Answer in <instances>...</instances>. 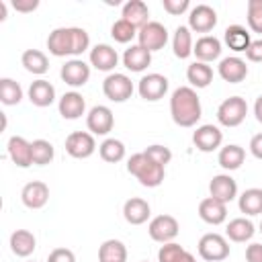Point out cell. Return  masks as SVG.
<instances>
[{
	"label": "cell",
	"instance_id": "8d00e7d4",
	"mask_svg": "<svg viewBox=\"0 0 262 262\" xmlns=\"http://www.w3.org/2000/svg\"><path fill=\"white\" fill-rule=\"evenodd\" d=\"M0 100L6 106L18 104L23 100V88L18 82H14L12 78H2L0 80Z\"/></svg>",
	"mask_w": 262,
	"mask_h": 262
},
{
	"label": "cell",
	"instance_id": "ac0fdd59",
	"mask_svg": "<svg viewBox=\"0 0 262 262\" xmlns=\"http://www.w3.org/2000/svg\"><path fill=\"white\" fill-rule=\"evenodd\" d=\"M199 217L209 225H221L227 219V205L213 196H207L199 203Z\"/></svg>",
	"mask_w": 262,
	"mask_h": 262
},
{
	"label": "cell",
	"instance_id": "f1b7e54d",
	"mask_svg": "<svg viewBox=\"0 0 262 262\" xmlns=\"http://www.w3.org/2000/svg\"><path fill=\"white\" fill-rule=\"evenodd\" d=\"M246 160V151L242 145H235V143H229L225 147L219 149V156H217V162L223 170L231 172V170H237Z\"/></svg>",
	"mask_w": 262,
	"mask_h": 262
},
{
	"label": "cell",
	"instance_id": "681fc988",
	"mask_svg": "<svg viewBox=\"0 0 262 262\" xmlns=\"http://www.w3.org/2000/svg\"><path fill=\"white\" fill-rule=\"evenodd\" d=\"M254 115H256V119H258V123H262V94L256 98V102H254Z\"/></svg>",
	"mask_w": 262,
	"mask_h": 262
},
{
	"label": "cell",
	"instance_id": "4fadbf2b",
	"mask_svg": "<svg viewBox=\"0 0 262 262\" xmlns=\"http://www.w3.org/2000/svg\"><path fill=\"white\" fill-rule=\"evenodd\" d=\"M61 80L72 86V88H80L84 86L88 80H90V66L84 61V59H68L63 66H61V72H59Z\"/></svg>",
	"mask_w": 262,
	"mask_h": 262
},
{
	"label": "cell",
	"instance_id": "816d5d0a",
	"mask_svg": "<svg viewBox=\"0 0 262 262\" xmlns=\"http://www.w3.org/2000/svg\"><path fill=\"white\" fill-rule=\"evenodd\" d=\"M6 18V2H0V20Z\"/></svg>",
	"mask_w": 262,
	"mask_h": 262
},
{
	"label": "cell",
	"instance_id": "60d3db41",
	"mask_svg": "<svg viewBox=\"0 0 262 262\" xmlns=\"http://www.w3.org/2000/svg\"><path fill=\"white\" fill-rule=\"evenodd\" d=\"M248 25L254 33H262V0H248Z\"/></svg>",
	"mask_w": 262,
	"mask_h": 262
},
{
	"label": "cell",
	"instance_id": "836d02e7",
	"mask_svg": "<svg viewBox=\"0 0 262 262\" xmlns=\"http://www.w3.org/2000/svg\"><path fill=\"white\" fill-rule=\"evenodd\" d=\"M186 80L190 82V86L194 88H207L211 82H213V70L209 63H203V61H194L188 66L186 70Z\"/></svg>",
	"mask_w": 262,
	"mask_h": 262
},
{
	"label": "cell",
	"instance_id": "e0dca14e",
	"mask_svg": "<svg viewBox=\"0 0 262 262\" xmlns=\"http://www.w3.org/2000/svg\"><path fill=\"white\" fill-rule=\"evenodd\" d=\"M219 76L229 82V84H239L246 80L248 76V66L242 57L237 55H231V57H223L219 61Z\"/></svg>",
	"mask_w": 262,
	"mask_h": 262
},
{
	"label": "cell",
	"instance_id": "f546056e",
	"mask_svg": "<svg viewBox=\"0 0 262 262\" xmlns=\"http://www.w3.org/2000/svg\"><path fill=\"white\" fill-rule=\"evenodd\" d=\"M225 233H227V237H229L231 242L244 244V242L252 239V235L256 233V229H254V223H252L250 219H246V217H235V219H231V221L227 223Z\"/></svg>",
	"mask_w": 262,
	"mask_h": 262
},
{
	"label": "cell",
	"instance_id": "52a82bcc",
	"mask_svg": "<svg viewBox=\"0 0 262 262\" xmlns=\"http://www.w3.org/2000/svg\"><path fill=\"white\" fill-rule=\"evenodd\" d=\"M137 41H139L137 45H141L149 53L160 51L168 43V29L158 20H149L145 27H141L137 31Z\"/></svg>",
	"mask_w": 262,
	"mask_h": 262
},
{
	"label": "cell",
	"instance_id": "cb8c5ba5",
	"mask_svg": "<svg viewBox=\"0 0 262 262\" xmlns=\"http://www.w3.org/2000/svg\"><path fill=\"white\" fill-rule=\"evenodd\" d=\"M121 18L131 23L137 31L141 27H145L149 23V8L143 0H129L123 4V12H121Z\"/></svg>",
	"mask_w": 262,
	"mask_h": 262
},
{
	"label": "cell",
	"instance_id": "d4e9b609",
	"mask_svg": "<svg viewBox=\"0 0 262 262\" xmlns=\"http://www.w3.org/2000/svg\"><path fill=\"white\" fill-rule=\"evenodd\" d=\"M29 100L35 106H41V108L53 104V100H55V88H53V84L47 82V80H43V78L31 82V86H29Z\"/></svg>",
	"mask_w": 262,
	"mask_h": 262
},
{
	"label": "cell",
	"instance_id": "d590c367",
	"mask_svg": "<svg viewBox=\"0 0 262 262\" xmlns=\"http://www.w3.org/2000/svg\"><path fill=\"white\" fill-rule=\"evenodd\" d=\"M98 154L104 162L108 164H117L125 158V143L121 139H115V137H108L104 139L100 145H98Z\"/></svg>",
	"mask_w": 262,
	"mask_h": 262
},
{
	"label": "cell",
	"instance_id": "d6a6232c",
	"mask_svg": "<svg viewBox=\"0 0 262 262\" xmlns=\"http://www.w3.org/2000/svg\"><path fill=\"white\" fill-rule=\"evenodd\" d=\"M98 262H127V248L121 239H106L98 248Z\"/></svg>",
	"mask_w": 262,
	"mask_h": 262
},
{
	"label": "cell",
	"instance_id": "7bdbcfd3",
	"mask_svg": "<svg viewBox=\"0 0 262 262\" xmlns=\"http://www.w3.org/2000/svg\"><path fill=\"white\" fill-rule=\"evenodd\" d=\"M162 6H164V10L168 14L180 16V14H184L190 8V2L188 0H162Z\"/></svg>",
	"mask_w": 262,
	"mask_h": 262
},
{
	"label": "cell",
	"instance_id": "ffe728a7",
	"mask_svg": "<svg viewBox=\"0 0 262 262\" xmlns=\"http://www.w3.org/2000/svg\"><path fill=\"white\" fill-rule=\"evenodd\" d=\"M151 215V209H149V203L141 196H131L129 201H125L123 205V217L127 223L131 225H141L149 219Z\"/></svg>",
	"mask_w": 262,
	"mask_h": 262
},
{
	"label": "cell",
	"instance_id": "484cf974",
	"mask_svg": "<svg viewBox=\"0 0 262 262\" xmlns=\"http://www.w3.org/2000/svg\"><path fill=\"white\" fill-rule=\"evenodd\" d=\"M151 63V53L141 45H131L123 53V66L129 72H143Z\"/></svg>",
	"mask_w": 262,
	"mask_h": 262
},
{
	"label": "cell",
	"instance_id": "1f68e13d",
	"mask_svg": "<svg viewBox=\"0 0 262 262\" xmlns=\"http://www.w3.org/2000/svg\"><path fill=\"white\" fill-rule=\"evenodd\" d=\"M20 63L27 72L35 74V76H43L47 70H49V59L43 51L39 49H27L23 55H20Z\"/></svg>",
	"mask_w": 262,
	"mask_h": 262
},
{
	"label": "cell",
	"instance_id": "c3c4849f",
	"mask_svg": "<svg viewBox=\"0 0 262 262\" xmlns=\"http://www.w3.org/2000/svg\"><path fill=\"white\" fill-rule=\"evenodd\" d=\"M250 151L256 160H262V133H256L250 139Z\"/></svg>",
	"mask_w": 262,
	"mask_h": 262
},
{
	"label": "cell",
	"instance_id": "7dc6e473",
	"mask_svg": "<svg viewBox=\"0 0 262 262\" xmlns=\"http://www.w3.org/2000/svg\"><path fill=\"white\" fill-rule=\"evenodd\" d=\"M37 6H39L37 0H14L12 2V8L18 12H33Z\"/></svg>",
	"mask_w": 262,
	"mask_h": 262
},
{
	"label": "cell",
	"instance_id": "2e32d148",
	"mask_svg": "<svg viewBox=\"0 0 262 262\" xmlns=\"http://www.w3.org/2000/svg\"><path fill=\"white\" fill-rule=\"evenodd\" d=\"M209 192L213 199L227 205L237 196V182L229 174H217L209 182Z\"/></svg>",
	"mask_w": 262,
	"mask_h": 262
},
{
	"label": "cell",
	"instance_id": "d6986e66",
	"mask_svg": "<svg viewBox=\"0 0 262 262\" xmlns=\"http://www.w3.org/2000/svg\"><path fill=\"white\" fill-rule=\"evenodd\" d=\"M119 63V55L117 51L106 45V43H98L90 49V66H94L100 72H113Z\"/></svg>",
	"mask_w": 262,
	"mask_h": 262
},
{
	"label": "cell",
	"instance_id": "83f0119b",
	"mask_svg": "<svg viewBox=\"0 0 262 262\" xmlns=\"http://www.w3.org/2000/svg\"><path fill=\"white\" fill-rule=\"evenodd\" d=\"M223 41H225V45L231 49V51H248V47H250V43H252V37H250V33L246 31V27H242V25H231V27H227L225 29V33H223Z\"/></svg>",
	"mask_w": 262,
	"mask_h": 262
},
{
	"label": "cell",
	"instance_id": "7402d4cb",
	"mask_svg": "<svg viewBox=\"0 0 262 262\" xmlns=\"http://www.w3.org/2000/svg\"><path fill=\"white\" fill-rule=\"evenodd\" d=\"M192 53L196 55V61H203V63L215 61L221 55V41L215 35H203L201 39H196Z\"/></svg>",
	"mask_w": 262,
	"mask_h": 262
},
{
	"label": "cell",
	"instance_id": "ba28073f",
	"mask_svg": "<svg viewBox=\"0 0 262 262\" xmlns=\"http://www.w3.org/2000/svg\"><path fill=\"white\" fill-rule=\"evenodd\" d=\"M66 151L76 160H86L96 151L94 135L88 131H74L66 137Z\"/></svg>",
	"mask_w": 262,
	"mask_h": 262
},
{
	"label": "cell",
	"instance_id": "9c48e42d",
	"mask_svg": "<svg viewBox=\"0 0 262 262\" xmlns=\"http://www.w3.org/2000/svg\"><path fill=\"white\" fill-rule=\"evenodd\" d=\"M180 231V225L176 221V217L172 215H158L149 221L147 225V233L154 242H160V244H168L172 242Z\"/></svg>",
	"mask_w": 262,
	"mask_h": 262
},
{
	"label": "cell",
	"instance_id": "b9f144b4",
	"mask_svg": "<svg viewBox=\"0 0 262 262\" xmlns=\"http://www.w3.org/2000/svg\"><path fill=\"white\" fill-rule=\"evenodd\" d=\"M184 254V248L176 242H168L160 248L158 252V262H176L180 256Z\"/></svg>",
	"mask_w": 262,
	"mask_h": 262
},
{
	"label": "cell",
	"instance_id": "f6af8a7d",
	"mask_svg": "<svg viewBox=\"0 0 262 262\" xmlns=\"http://www.w3.org/2000/svg\"><path fill=\"white\" fill-rule=\"evenodd\" d=\"M246 57L254 63H262V39H256L250 43L248 51H246Z\"/></svg>",
	"mask_w": 262,
	"mask_h": 262
},
{
	"label": "cell",
	"instance_id": "9a60e30c",
	"mask_svg": "<svg viewBox=\"0 0 262 262\" xmlns=\"http://www.w3.org/2000/svg\"><path fill=\"white\" fill-rule=\"evenodd\" d=\"M20 201L27 209H43L49 201V186L41 180L27 182L20 190Z\"/></svg>",
	"mask_w": 262,
	"mask_h": 262
},
{
	"label": "cell",
	"instance_id": "4316f807",
	"mask_svg": "<svg viewBox=\"0 0 262 262\" xmlns=\"http://www.w3.org/2000/svg\"><path fill=\"white\" fill-rule=\"evenodd\" d=\"M35 248H37V239H35V235L29 229L12 231V235H10V250H12L14 256L27 258V256H31L35 252Z\"/></svg>",
	"mask_w": 262,
	"mask_h": 262
},
{
	"label": "cell",
	"instance_id": "44dd1931",
	"mask_svg": "<svg viewBox=\"0 0 262 262\" xmlns=\"http://www.w3.org/2000/svg\"><path fill=\"white\" fill-rule=\"evenodd\" d=\"M57 108H59V115L63 117V119H68V121H76V119H80L82 115H84V111H86V100H84V96L80 94V92H66L61 98H59V104H57Z\"/></svg>",
	"mask_w": 262,
	"mask_h": 262
},
{
	"label": "cell",
	"instance_id": "ab89813d",
	"mask_svg": "<svg viewBox=\"0 0 262 262\" xmlns=\"http://www.w3.org/2000/svg\"><path fill=\"white\" fill-rule=\"evenodd\" d=\"M143 154H145L151 162H156V164H160V166H164V168H166V164H170V160H172V151H170V147L160 145V143L147 145Z\"/></svg>",
	"mask_w": 262,
	"mask_h": 262
},
{
	"label": "cell",
	"instance_id": "603a6c76",
	"mask_svg": "<svg viewBox=\"0 0 262 262\" xmlns=\"http://www.w3.org/2000/svg\"><path fill=\"white\" fill-rule=\"evenodd\" d=\"M8 156L18 168H29L33 164V151H31V141H27L20 135H12L8 139Z\"/></svg>",
	"mask_w": 262,
	"mask_h": 262
},
{
	"label": "cell",
	"instance_id": "74e56055",
	"mask_svg": "<svg viewBox=\"0 0 262 262\" xmlns=\"http://www.w3.org/2000/svg\"><path fill=\"white\" fill-rule=\"evenodd\" d=\"M31 151H33V164H37V166L51 164V160L55 156V149H53V145L47 139H35V141H31Z\"/></svg>",
	"mask_w": 262,
	"mask_h": 262
},
{
	"label": "cell",
	"instance_id": "f5cc1de1",
	"mask_svg": "<svg viewBox=\"0 0 262 262\" xmlns=\"http://www.w3.org/2000/svg\"><path fill=\"white\" fill-rule=\"evenodd\" d=\"M260 231H262V221H260Z\"/></svg>",
	"mask_w": 262,
	"mask_h": 262
},
{
	"label": "cell",
	"instance_id": "4dcf8cb0",
	"mask_svg": "<svg viewBox=\"0 0 262 262\" xmlns=\"http://www.w3.org/2000/svg\"><path fill=\"white\" fill-rule=\"evenodd\" d=\"M192 47H194V43H192L190 29L184 27V25L176 27L174 37H172V49H174V55H176L178 59H186L188 55H192Z\"/></svg>",
	"mask_w": 262,
	"mask_h": 262
},
{
	"label": "cell",
	"instance_id": "6da1fadb",
	"mask_svg": "<svg viewBox=\"0 0 262 262\" xmlns=\"http://www.w3.org/2000/svg\"><path fill=\"white\" fill-rule=\"evenodd\" d=\"M90 47V37L82 27H59L47 37V49L55 57L82 55Z\"/></svg>",
	"mask_w": 262,
	"mask_h": 262
},
{
	"label": "cell",
	"instance_id": "277c9868",
	"mask_svg": "<svg viewBox=\"0 0 262 262\" xmlns=\"http://www.w3.org/2000/svg\"><path fill=\"white\" fill-rule=\"evenodd\" d=\"M246 115H248V102L242 96H229L217 108V121L223 127H237V125H242Z\"/></svg>",
	"mask_w": 262,
	"mask_h": 262
},
{
	"label": "cell",
	"instance_id": "e575fe53",
	"mask_svg": "<svg viewBox=\"0 0 262 262\" xmlns=\"http://www.w3.org/2000/svg\"><path fill=\"white\" fill-rule=\"evenodd\" d=\"M239 211L246 215H260L262 213V188H248L237 199Z\"/></svg>",
	"mask_w": 262,
	"mask_h": 262
},
{
	"label": "cell",
	"instance_id": "bcb514c9",
	"mask_svg": "<svg viewBox=\"0 0 262 262\" xmlns=\"http://www.w3.org/2000/svg\"><path fill=\"white\" fill-rule=\"evenodd\" d=\"M246 260L248 262H262V244H250L246 248Z\"/></svg>",
	"mask_w": 262,
	"mask_h": 262
},
{
	"label": "cell",
	"instance_id": "f907efd6",
	"mask_svg": "<svg viewBox=\"0 0 262 262\" xmlns=\"http://www.w3.org/2000/svg\"><path fill=\"white\" fill-rule=\"evenodd\" d=\"M176 262H196V260H194V256H192L190 252H186V250H184V254H182V256H180Z\"/></svg>",
	"mask_w": 262,
	"mask_h": 262
},
{
	"label": "cell",
	"instance_id": "8992f818",
	"mask_svg": "<svg viewBox=\"0 0 262 262\" xmlns=\"http://www.w3.org/2000/svg\"><path fill=\"white\" fill-rule=\"evenodd\" d=\"M199 256L207 262H221L229 256V242L219 233H205L199 239Z\"/></svg>",
	"mask_w": 262,
	"mask_h": 262
},
{
	"label": "cell",
	"instance_id": "5b68a950",
	"mask_svg": "<svg viewBox=\"0 0 262 262\" xmlns=\"http://www.w3.org/2000/svg\"><path fill=\"white\" fill-rule=\"evenodd\" d=\"M102 92L108 100L113 102H125L131 98L133 94V82L127 74H119V72H113L104 78L102 82Z\"/></svg>",
	"mask_w": 262,
	"mask_h": 262
},
{
	"label": "cell",
	"instance_id": "3957f363",
	"mask_svg": "<svg viewBox=\"0 0 262 262\" xmlns=\"http://www.w3.org/2000/svg\"><path fill=\"white\" fill-rule=\"evenodd\" d=\"M127 172H129L131 176H135L141 186H147V188L160 186V184L164 182V176H166L164 166L151 162L143 151L133 154V156L127 160Z\"/></svg>",
	"mask_w": 262,
	"mask_h": 262
},
{
	"label": "cell",
	"instance_id": "30bf717a",
	"mask_svg": "<svg viewBox=\"0 0 262 262\" xmlns=\"http://www.w3.org/2000/svg\"><path fill=\"white\" fill-rule=\"evenodd\" d=\"M137 92H139V96L143 100L156 102V100H160V98L166 96V92H168V78L162 76V74H156V72L154 74H147V76H143L139 80Z\"/></svg>",
	"mask_w": 262,
	"mask_h": 262
},
{
	"label": "cell",
	"instance_id": "5bb4252c",
	"mask_svg": "<svg viewBox=\"0 0 262 262\" xmlns=\"http://www.w3.org/2000/svg\"><path fill=\"white\" fill-rule=\"evenodd\" d=\"M221 141H223L221 129L215 127V125H209V123L196 127V131L192 133V143H194V147H196L199 151H205V154L215 151L217 147H221Z\"/></svg>",
	"mask_w": 262,
	"mask_h": 262
},
{
	"label": "cell",
	"instance_id": "f35d334b",
	"mask_svg": "<svg viewBox=\"0 0 262 262\" xmlns=\"http://www.w3.org/2000/svg\"><path fill=\"white\" fill-rule=\"evenodd\" d=\"M111 37H113L117 43H129V41H133V39L137 37V29H135L131 23L119 18V20H115L113 27H111Z\"/></svg>",
	"mask_w": 262,
	"mask_h": 262
},
{
	"label": "cell",
	"instance_id": "7c38bea8",
	"mask_svg": "<svg viewBox=\"0 0 262 262\" xmlns=\"http://www.w3.org/2000/svg\"><path fill=\"white\" fill-rule=\"evenodd\" d=\"M217 25V12L209 4H196L188 12V29L194 33H209Z\"/></svg>",
	"mask_w": 262,
	"mask_h": 262
},
{
	"label": "cell",
	"instance_id": "ee69618b",
	"mask_svg": "<svg viewBox=\"0 0 262 262\" xmlns=\"http://www.w3.org/2000/svg\"><path fill=\"white\" fill-rule=\"evenodd\" d=\"M47 262H76V256H74V252L68 250V248H55V250L49 254Z\"/></svg>",
	"mask_w": 262,
	"mask_h": 262
},
{
	"label": "cell",
	"instance_id": "8fae6325",
	"mask_svg": "<svg viewBox=\"0 0 262 262\" xmlns=\"http://www.w3.org/2000/svg\"><path fill=\"white\" fill-rule=\"evenodd\" d=\"M115 125V117L113 111L104 104H96L90 108V113L86 115V127L92 135H106L113 131Z\"/></svg>",
	"mask_w": 262,
	"mask_h": 262
},
{
	"label": "cell",
	"instance_id": "7a4b0ae2",
	"mask_svg": "<svg viewBox=\"0 0 262 262\" xmlns=\"http://www.w3.org/2000/svg\"><path fill=\"white\" fill-rule=\"evenodd\" d=\"M170 115L178 127H194L203 117L201 98L194 88L180 86L170 96Z\"/></svg>",
	"mask_w": 262,
	"mask_h": 262
}]
</instances>
